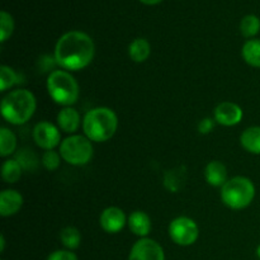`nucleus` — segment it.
Masks as SVG:
<instances>
[{
  "label": "nucleus",
  "mask_w": 260,
  "mask_h": 260,
  "mask_svg": "<svg viewBox=\"0 0 260 260\" xmlns=\"http://www.w3.org/2000/svg\"><path fill=\"white\" fill-rule=\"evenodd\" d=\"M95 55V45L90 36L81 30H69L57 40L53 51L57 66L66 71L88 68Z\"/></svg>",
  "instance_id": "obj_1"
},
{
  "label": "nucleus",
  "mask_w": 260,
  "mask_h": 260,
  "mask_svg": "<svg viewBox=\"0 0 260 260\" xmlns=\"http://www.w3.org/2000/svg\"><path fill=\"white\" fill-rule=\"evenodd\" d=\"M37 108V101L32 91L15 89L3 98L0 111L3 118L10 124L20 126L29 121Z\"/></svg>",
  "instance_id": "obj_2"
},
{
  "label": "nucleus",
  "mask_w": 260,
  "mask_h": 260,
  "mask_svg": "<svg viewBox=\"0 0 260 260\" xmlns=\"http://www.w3.org/2000/svg\"><path fill=\"white\" fill-rule=\"evenodd\" d=\"M118 128V117L108 107H96L83 118L84 136L91 142H106L114 136Z\"/></svg>",
  "instance_id": "obj_3"
},
{
  "label": "nucleus",
  "mask_w": 260,
  "mask_h": 260,
  "mask_svg": "<svg viewBox=\"0 0 260 260\" xmlns=\"http://www.w3.org/2000/svg\"><path fill=\"white\" fill-rule=\"evenodd\" d=\"M47 91L56 104L62 107H71L80 96V88L76 79L70 71L55 70L48 74Z\"/></svg>",
  "instance_id": "obj_4"
},
{
  "label": "nucleus",
  "mask_w": 260,
  "mask_h": 260,
  "mask_svg": "<svg viewBox=\"0 0 260 260\" xmlns=\"http://www.w3.org/2000/svg\"><path fill=\"white\" fill-rule=\"evenodd\" d=\"M221 201L231 210H244L255 198V185L246 177H234L221 188Z\"/></svg>",
  "instance_id": "obj_5"
},
{
  "label": "nucleus",
  "mask_w": 260,
  "mask_h": 260,
  "mask_svg": "<svg viewBox=\"0 0 260 260\" xmlns=\"http://www.w3.org/2000/svg\"><path fill=\"white\" fill-rule=\"evenodd\" d=\"M94 154L91 141L86 136L71 135L60 145V155L63 161L74 167L88 164Z\"/></svg>",
  "instance_id": "obj_6"
},
{
  "label": "nucleus",
  "mask_w": 260,
  "mask_h": 260,
  "mask_svg": "<svg viewBox=\"0 0 260 260\" xmlns=\"http://www.w3.org/2000/svg\"><path fill=\"white\" fill-rule=\"evenodd\" d=\"M168 233H169L173 243L179 246H189L197 241L198 236H200V229L194 220L185 217V216H180V217L174 218L169 223Z\"/></svg>",
  "instance_id": "obj_7"
},
{
  "label": "nucleus",
  "mask_w": 260,
  "mask_h": 260,
  "mask_svg": "<svg viewBox=\"0 0 260 260\" xmlns=\"http://www.w3.org/2000/svg\"><path fill=\"white\" fill-rule=\"evenodd\" d=\"M33 141L38 147L46 150H53L61 141L60 128L48 121H41L33 128Z\"/></svg>",
  "instance_id": "obj_8"
},
{
  "label": "nucleus",
  "mask_w": 260,
  "mask_h": 260,
  "mask_svg": "<svg viewBox=\"0 0 260 260\" xmlns=\"http://www.w3.org/2000/svg\"><path fill=\"white\" fill-rule=\"evenodd\" d=\"M128 260H165L164 249L152 239L141 238L132 246Z\"/></svg>",
  "instance_id": "obj_9"
},
{
  "label": "nucleus",
  "mask_w": 260,
  "mask_h": 260,
  "mask_svg": "<svg viewBox=\"0 0 260 260\" xmlns=\"http://www.w3.org/2000/svg\"><path fill=\"white\" fill-rule=\"evenodd\" d=\"M244 112L240 106L233 102H222L218 104L213 112V119L218 124L225 127L236 126L241 122Z\"/></svg>",
  "instance_id": "obj_10"
},
{
  "label": "nucleus",
  "mask_w": 260,
  "mask_h": 260,
  "mask_svg": "<svg viewBox=\"0 0 260 260\" xmlns=\"http://www.w3.org/2000/svg\"><path fill=\"white\" fill-rule=\"evenodd\" d=\"M128 218L124 215L123 210L119 207H108L102 212L99 217L101 228L108 234H117L126 226Z\"/></svg>",
  "instance_id": "obj_11"
},
{
  "label": "nucleus",
  "mask_w": 260,
  "mask_h": 260,
  "mask_svg": "<svg viewBox=\"0 0 260 260\" xmlns=\"http://www.w3.org/2000/svg\"><path fill=\"white\" fill-rule=\"evenodd\" d=\"M23 206V196L15 189H4L0 193V215L10 217L20 211Z\"/></svg>",
  "instance_id": "obj_12"
},
{
  "label": "nucleus",
  "mask_w": 260,
  "mask_h": 260,
  "mask_svg": "<svg viewBox=\"0 0 260 260\" xmlns=\"http://www.w3.org/2000/svg\"><path fill=\"white\" fill-rule=\"evenodd\" d=\"M80 113L73 107H63L57 113V126L66 134H75L81 126Z\"/></svg>",
  "instance_id": "obj_13"
},
{
  "label": "nucleus",
  "mask_w": 260,
  "mask_h": 260,
  "mask_svg": "<svg viewBox=\"0 0 260 260\" xmlns=\"http://www.w3.org/2000/svg\"><path fill=\"white\" fill-rule=\"evenodd\" d=\"M205 179L211 187H223L228 182V169L225 164L218 160L210 161L205 168Z\"/></svg>",
  "instance_id": "obj_14"
},
{
  "label": "nucleus",
  "mask_w": 260,
  "mask_h": 260,
  "mask_svg": "<svg viewBox=\"0 0 260 260\" xmlns=\"http://www.w3.org/2000/svg\"><path fill=\"white\" fill-rule=\"evenodd\" d=\"M128 228L135 235L140 236V238H147L152 228L151 218L144 211H135L128 216Z\"/></svg>",
  "instance_id": "obj_15"
},
{
  "label": "nucleus",
  "mask_w": 260,
  "mask_h": 260,
  "mask_svg": "<svg viewBox=\"0 0 260 260\" xmlns=\"http://www.w3.org/2000/svg\"><path fill=\"white\" fill-rule=\"evenodd\" d=\"M240 144L250 154L260 155V126L248 127L241 134Z\"/></svg>",
  "instance_id": "obj_16"
},
{
  "label": "nucleus",
  "mask_w": 260,
  "mask_h": 260,
  "mask_svg": "<svg viewBox=\"0 0 260 260\" xmlns=\"http://www.w3.org/2000/svg\"><path fill=\"white\" fill-rule=\"evenodd\" d=\"M151 55V45L145 38H136L128 46V56L135 62H145Z\"/></svg>",
  "instance_id": "obj_17"
},
{
  "label": "nucleus",
  "mask_w": 260,
  "mask_h": 260,
  "mask_svg": "<svg viewBox=\"0 0 260 260\" xmlns=\"http://www.w3.org/2000/svg\"><path fill=\"white\" fill-rule=\"evenodd\" d=\"M241 56L248 65L260 69V38H251L244 43Z\"/></svg>",
  "instance_id": "obj_18"
},
{
  "label": "nucleus",
  "mask_w": 260,
  "mask_h": 260,
  "mask_svg": "<svg viewBox=\"0 0 260 260\" xmlns=\"http://www.w3.org/2000/svg\"><path fill=\"white\" fill-rule=\"evenodd\" d=\"M23 168L15 159H8L2 165V178L5 183H17L20 179Z\"/></svg>",
  "instance_id": "obj_19"
},
{
  "label": "nucleus",
  "mask_w": 260,
  "mask_h": 260,
  "mask_svg": "<svg viewBox=\"0 0 260 260\" xmlns=\"http://www.w3.org/2000/svg\"><path fill=\"white\" fill-rule=\"evenodd\" d=\"M17 149V136L7 127L0 128V156H10Z\"/></svg>",
  "instance_id": "obj_20"
},
{
  "label": "nucleus",
  "mask_w": 260,
  "mask_h": 260,
  "mask_svg": "<svg viewBox=\"0 0 260 260\" xmlns=\"http://www.w3.org/2000/svg\"><path fill=\"white\" fill-rule=\"evenodd\" d=\"M60 239L62 245L65 246L68 250H75L80 246L81 244V234L74 226H68V228L63 229L60 234Z\"/></svg>",
  "instance_id": "obj_21"
},
{
  "label": "nucleus",
  "mask_w": 260,
  "mask_h": 260,
  "mask_svg": "<svg viewBox=\"0 0 260 260\" xmlns=\"http://www.w3.org/2000/svg\"><path fill=\"white\" fill-rule=\"evenodd\" d=\"M260 32V19L255 14H248L241 19L240 22V33L245 38H255V36Z\"/></svg>",
  "instance_id": "obj_22"
},
{
  "label": "nucleus",
  "mask_w": 260,
  "mask_h": 260,
  "mask_svg": "<svg viewBox=\"0 0 260 260\" xmlns=\"http://www.w3.org/2000/svg\"><path fill=\"white\" fill-rule=\"evenodd\" d=\"M19 74L15 73L10 66H0V91H7L8 89L20 83Z\"/></svg>",
  "instance_id": "obj_23"
},
{
  "label": "nucleus",
  "mask_w": 260,
  "mask_h": 260,
  "mask_svg": "<svg viewBox=\"0 0 260 260\" xmlns=\"http://www.w3.org/2000/svg\"><path fill=\"white\" fill-rule=\"evenodd\" d=\"M14 32V19L7 10L0 12V42L4 43L9 40Z\"/></svg>",
  "instance_id": "obj_24"
},
{
  "label": "nucleus",
  "mask_w": 260,
  "mask_h": 260,
  "mask_svg": "<svg viewBox=\"0 0 260 260\" xmlns=\"http://www.w3.org/2000/svg\"><path fill=\"white\" fill-rule=\"evenodd\" d=\"M15 160L22 165L23 170H35L38 165L37 156L30 150H20L15 156Z\"/></svg>",
  "instance_id": "obj_25"
},
{
  "label": "nucleus",
  "mask_w": 260,
  "mask_h": 260,
  "mask_svg": "<svg viewBox=\"0 0 260 260\" xmlns=\"http://www.w3.org/2000/svg\"><path fill=\"white\" fill-rule=\"evenodd\" d=\"M61 159L62 157H61L60 152L55 151V150H48L42 155V165L48 172H55L60 167Z\"/></svg>",
  "instance_id": "obj_26"
},
{
  "label": "nucleus",
  "mask_w": 260,
  "mask_h": 260,
  "mask_svg": "<svg viewBox=\"0 0 260 260\" xmlns=\"http://www.w3.org/2000/svg\"><path fill=\"white\" fill-rule=\"evenodd\" d=\"M47 260H78V256L71 250H56L47 256Z\"/></svg>",
  "instance_id": "obj_27"
},
{
  "label": "nucleus",
  "mask_w": 260,
  "mask_h": 260,
  "mask_svg": "<svg viewBox=\"0 0 260 260\" xmlns=\"http://www.w3.org/2000/svg\"><path fill=\"white\" fill-rule=\"evenodd\" d=\"M213 126H215V119L203 118L202 121H200V123H198V131L202 135H207L212 131Z\"/></svg>",
  "instance_id": "obj_28"
},
{
  "label": "nucleus",
  "mask_w": 260,
  "mask_h": 260,
  "mask_svg": "<svg viewBox=\"0 0 260 260\" xmlns=\"http://www.w3.org/2000/svg\"><path fill=\"white\" fill-rule=\"evenodd\" d=\"M140 3L145 5H157L162 2V0H139Z\"/></svg>",
  "instance_id": "obj_29"
},
{
  "label": "nucleus",
  "mask_w": 260,
  "mask_h": 260,
  "mask_svg": "<svg viewBox=\"0 0 260 260\" xmlns=\"http://www.w3.org/2000/svg\"><path fill=\"white\" fill-rule=\"evenodd\" d=\"M5 250V238H4V235H2L0 236V251H4Z\"/></svg>",
  "instance_id": "obj_30"
},
{
  "label": "nucleus",
  "mask_w": 260,
  "mask_h": 260,
  "mask_svg": "<svg viewBox=\"0 0 260 260\" xmlns=\"http://www.w3.org/2000/svg\"><path fill=\"white\" fill-rule=\"evenodd\" d=\"M256 256L260 260V245H258V248H256Z\"/></svg>",
  "instance_id": "obj_31"
}]
</instances>
